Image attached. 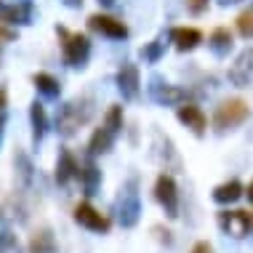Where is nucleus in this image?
Instances as JSON below:
<instances>
[{"label": "nucleus", "mask_w": 253, "mask_h": 253, "mask_svg": "<svg viewBox=\"0 0 253 253\" xmlns=\"http://www.w3.org/2000/svg\"><path fill=\"white\" fill-rule=\"evenodd\" d=\"M163 40H152V43H147L144 48H141V56H144L147 61H157L160 59V53H163Z\"/></svg>", "instance_id": "obj_26"}, {"label": "nucleus", "mask_w": 253, "mask_h": 253, "mask_svg": "<svg viewBox=\"0 0 253 253\" xmlns=\"http://www.w3.org/2000/svg\"><path fill=\"white\" fill-rule=\"evenodd\" d=\"M13 163H19V176H22V181L30 184L32 181V163H30V157H27L24 152H19Z\"/></svg>", "instance_id": "obj_25"}, {"label": "nucleus", "mask_w": 253, "mask_h": 253, "mask_svg": "<svg viewBox=\"0 0 253 253\" xmlns=\"http://www.w3.org/2000/svg\"><path fill=\"white\" fill-rule=\"evenodd\" d=\"M221 5H235V3H240V0H218Z\"/></svg>", "instance_id": "obj_33"}, {"label": "nucleus", "mask_w": 253, "mask_h": 253, "mask_svg": "<svg viewBox=\"0 0 253 253\" xmlns=\"http://www.w3.org/2000/svg\"><path fill=\"white\" fill-rule=\"evenodd\" d=\"M80 173V160L75 157L67 147L59 149V157H56V170H53V176H56V184H70L72 179H78Z\"/></svg>", "instance_id": "obj_13"}, {"label": "nucleus", "mask_w": 253, "mask_h": 253, "mask_svg": "<svg viewBox=\"0 0 253 253\" xmlns=\"http://www.w3.org/2000/svg\"><path fill=\"white\" fill-rule=\"evenodd\" d=\"M243 192H245V189H243V184L237 181V179H232V181L218 184V187L213 189V200H216V203H221V205H229V203L240 200Z\"/></svg>", "instance_id": "obj_20"}, {"label": "nucleus", "mask_w": 253, "mask_h": 253, "mask_svg": "<svg viewBox=\"0 0 253 253\" xmlns=\"http://www.w3.org/2000/svg\"><path fill=\"white\" fill-rule=\"evenodd\" d=\"M101 123L109 126L115 133H120L123 131V107L120 104H109V109L104 112V120H101Z\"/></svg>", "instance_id": "obj_24"}, {"label": "nucleus", "mask_w": 253, "mask_h": 253, "mask_svg": "<svg viewBox=\"0 0 253 253\" xmlns=\"http://www.w3.org/2000/svg\"><path fill=\"white\" fill-rule=\"evenodd\" d=\"M3 126H5V112L0 115V133H3Z\"/></svg>", "instance_id": "obj_34"}, {"label": "nucleus", "mask_w": 253, "mask_h": 253, "mask_svg": "<svg viewBox=\"0 0 253 253\" xmlns=\"http://www.w3.org/2000/svg\"><path fill=\"white\" fill-rule=\"evenodd\" d=\"M149 96H152L157 104H166V107H173V104H184L187 101V91L179 85H170V83H160V80H152L149 85Z\"/></svg>", "instance_id": "obj_12"}, {"label": "nucleus", "mask_w": 253, "mask_h": 253, "mask_svg": "<svg viewBox=\"0 0 253 253\" xmlns=\"http://www.w3.org/2000/svg\"><path fill=\"white\" fill-rule=\"evenodd\" d=\"M115 83H118V91L123 93V99L133 101L136 96H139V91H141V72H139V67L131 64V61H128V64H123L120 70H118Z\"/></svg>", "instance_id": "obj_8"}, {"label": "nucleus", "mask_w": 253, "mask_h": 253, "mask_svg": "<svg viewBox=\"0 0 253 253\" xmlns=\"http://www.w3.org/2000/svg\"><path fill=\"white\" fill-rule=\"evenodd\" d=\"M115 139H118V133H115L109 126H104V123H101L96 131H93L91 141H88V152H91V155H107L109 149H112Z\"/></svg>", "instance_id": "obj_16"}, {"label": "nucleus", "mask_w": 253, "mask_h": 253, "mask_svg": "<svg viewBox=\"0 0 253 253\" xmlns=\"http://www.w3.org/2000/svg\"><path fill=\"white\" fill-rule=\"evenodd\" d=\"M72 218H75V224H80L83 229H88V232H99V235H107L109 227H112L109 216L101 213L99 208H93V205L88 203V200H83V203L75 205Z\"/></svg>", "instance_id": "obj_5"}, {"label": "nucleus", "mask_w": 253, "mask_h": 253, "mask_svg": "<svg viewBox=\"0 0 253 253\" xmlns=\"http://www.w3.org/2000/svg\"><path fill=\"white\" fill-rule=\"evenodd\" d=\"M30 123H32V141H43L45 131H48V112H45V107L40 104V101H32L30 107Z\"/></svg>", "instance_id": "obj_17"}, {"label": "nucleus", "mask_w": 253, "mask_h": 253, "mask_svg": "<svg viewBox=\"0 0 253 253\" xmlns=\"http://www.w3.org/2000/svg\"><path fill=\"white\" fill-rule=\"evenodd\" d=\"M99 3H101V5H112L115 0H99Z\"/></svg>", "instance_id": "obj_35"}, {"label": "nucleus", "mask_w": 253, "mask_h": 253, "mask_svg": "<svg viewBox=\"0 0 253 253\" xmlns=\"http://www.w3.org/2000/svg\"><path fill=\"white\" fill-rule=\"evenodd\" d=\"M118 216H120V224L126 229H133L141 218V200H139V192H136L133 179L128 181V187L123 189V195L118 200Z\"/></svg>", "instance_id": "obj_6"}, {"label": "nucleus", "mask_w": 253, "mask_h": 253, "mask_svg": "<svg viewBox=\"0 0 253 253\" xmlns=\"http://www.w3.org/2000/svg\"><path fill=\"white\" fill-rule=\"evenodd\" d=\"M78 179H80V184H83L85 195H96V189L101 184V170L96 168V163H93V160H85V163H80Z\"/></svg>", "instance_id": "obj_18"}, {"label": "nucleus", "mask_w": 253, "mask_h": 253, "mask_svg": "<svg viewBox=\"0 0 253 253\" xmlns=\"http://www.w3.org/2000/svg\"><path fill=\"white\" fill-rule=\"evenodd\" d=\"M192 253H213V245H211L208 240H200L192 245Z\"/></svg>", "instance_id": "obj_29"}, {"label": "nucleus", "mask_w": 253, "mask_h": 253, "mask_svg": "<svg viewBox=\"0 0 253 253\" xmlns=\"http://www.w3.org/2000/svg\"><path fill=\"white\" fill-rule=\"evenodd\" d=\"M56 35L61 40V56L70 67H85L91 56V38L83 32H70L64 27H56Z\"/></svg>", "instance_id": "obj_2"}, {"label": "nucleus", "mask_w": 253, "mask_h": 253, "mask_svg": "<svg viewBox=\"0 0 253 253\" xmlns=\"http://www.w3.org/2000/svg\"><path fill=\"white\" fill-rule=\"evenodd\" d=\"M229 83L237 88H245L253 83V48H245L235 59V64L229 67Z\"/></svg>", "instance_id": "obj_11"}, {"label": "nucleus", "mask_w": 253, "mask_h": 253, "mask_svg": "<svg viewBox=\"0 0 253 253\" xmlns=\"http://www.w3.org/2000/svg\"><path fill=\"white\" fill-rule=\"evenodd\" d=\"M235 27H237V35H243L245 40L253 38V5H251V8H245L240 16L235 19Z\"/></svg>", "instance_id": "obj_23"}, {"label": "nucleus", "mask_w": 253, "mask_h": 253, "mask_svg": "<svg viewBox=\"0 0 253 253\" xmlns=\"http://www.w3.org/2000/svg\"><path fill=\"white\" fill-rule=\"evenodd\" d=\"M245 195H248V200H251V203H253V181H251V184H248V189H245Z\"/></svg>", "instance_id": "obj_32"}, {"label": "nucleus", "mask_w": 253, "mask_h": 253, "mask_svg": "<svg viewBox=\"0 0 253 253\" xmlns=\"http://www.w3.org/2000/svg\"><path fill=\"white\" fill-rule=\"evenodd\" d=\"M0 48H3V45H0Z\"/></svg>", "instance_id": "obj_36"}, {"label": "nucleus", "mask_w": 253, "mask_h": 253, "mask_svg": "<svg viewBox=\"0 0 253 253\" xmlns=\"http://www.w3.org/2000/svg\"><path fill=\"white\" fill-rule=\"evenodd\" d=\"M0 22L3 24H32V3L30 0H22V3L3 5Z\"/></svg>", "instance_id": "obj_15"}, {"label": "nucleus", "mask_w": 253, "mask_h": 253, "mask_svg": "<svg viewBox=\"0 0 253 253\" xmlns=\"http://www.w3.org/2000/svg\"><path fill=\"white\" fill-rule=\"evenodd\" d=\"M30 253H56V237L51 229H38L30 237Z\"/></svg>", "instance_id": "obj_21"}, {"label": "nucleus", "mask_w": 253, "mask_h": 253, "mask_svg": "<svg viewBox=\"0 0 253 253\" xmlns=\"http://www.w3.org/2000/svg\"><path fill=\"white\" fill-rule=\"evenodd\" d=\"M64 3H67V5H70V8H78V5H83V3H85V0H64Z\"/></svg>", "instance_id": "obj_31"}, {"label": "nucleus", "mask_w": 253, "mask_h": 253, "mask_svg": "<svg viewBox=\"0 0 253 253\" xmlns=\"http://www.w3.org/2000/svg\"><path fill=\"white\" fill-rule=\"evenodd\" d=\"M155 200L163 205L168 218L179 216V187H176V179L168 173H160L155 181Z\"/></svg>", "instance_id": "obj_7"}, {"label": "nucleus", "mask_w": 253, "mask_h": 253, "mask_svg": "<svg viewBox=\"0 0 253 253\" xmlns=\"http://www.w3.org/2000/svg\"><path fill=\"white\" fill-rule=\"evenodd\" d=\"M218 227H221V232H227V235L232 237H248L253 232V211H218L216 216Z\"/></svg>", "instance_id": "obj_4"}, {"label": "nucleus", "mask_w": 253, "mask_h": 253, "mask_svg": "<svg viewBox=\"0 0 253 253\" xmlns=\"http://www.w3.org/2000/svg\"><path fill=\"white\" fill-rule=\"evenodd\" d=\"M93 112H96V107H93L91 96H80V99L67 101V104L59 109V115H56V131L70 139V136L78 133L85 123H91Z\"/></svg>", "instance_id": "obj_1"}, {"label": "nucleus", "mask_w": 253, "mask_h": 253, "mask_svg": "<svg viewBox=\"0 0 253 253\" xmlns=\"http://www.w3.org/2000/svg\"><path fill=\"white\" fill-rule=\"evenodd\" d=\"M232 43H235V38H232V32L227 30V27H216V30L211 32V38H208V45H211V51H213L216 56H227V53L232 51Z\"/></svg>", "instance_id": "obj_19"}, {"label": "nucleus", "mask_w": 253, "mask_h": 253, "mask_svg": "<svg viewBox=\"0 0 253 253\" xmlns=\"http://www.w3.org/2000/svg\"><path fill=\"white\" fill-rule=\"evenodd\" d=\"M13 38H16V32L8 30V27H5L3 22H0V45H3V43H8V40H13Z\"/></svg>", "instance_id": "obj_28"}, {"label": "nucleus", "mask_w": 253, "mask_h": 253, "mask_svg": "<svg viewBox=\"0 0 253 253\" xmlns=\"http://www.w3.org/2000/svg\"><path fill=\"white\" fill-rule=\"evenodd\" d=\"M248 112H251V107L245 104L243 99H227V101H221V104L216 107V112H213V126H216V131L224 133V131L237 128L240 123L248 120Z\"/></svg>", "instance_id": "obj_3"}, {"label": "nucleus", "mask_w": 253, "mask_h": 253, "mask_svg": "<svg viewBox=\"0 0 253 253\" xmlns=\"http://www.w3.org/2000/svg\"><path fill=\"white\" fill-rule=\"evenodd\" d=\"M184 3H187V11L195 13V16H200V13L208 8V0H184Z\"/></svg>", "instance_id": "obj_27"}, {"label": "nucleus", "mask_w": 253, "mask_h": 253, "mask_svg": "<svg viewBox=\"0 0 253 253\" xmlns=\"http://www.w3.org/2000/svg\"><path fill=\"white\" fill-rule=\"evenodd\" d=\"M32 83H35V88L43 93L45 99H56L61 93V83L53 78L51 72H35V75H32Z\"/></svg>", "instance_id": "obj_22"}, {"label": "nucleus", "mask_w": 253, "mask_h": 253, "mask_svg": "<svg viewBox=\"0 0 253 253\" xmlns=\"http://www.w3.org/2000/svg\"><path fill=\"white\" fill-rule=\"evenodd\" d=\"M5 101H8V91H5L3 85H0V115L5 112Z\"/></svg>", "instance_id": "obj_30"}, {"label": "nucleus", "mask_w": 253, "mask_h": 253, "mask_svg": "<svg viewBox=\"0 0 253 253\" xmlns=\"http://www.w3.org/2000/svg\"><path fill=\"white\" fill-rule=\"evenodd\" d=\"M170 43L179 51H195L203 43V32L197 27H173L170 30Z\"/></svg>", "instance_id": "obj_14"}, {"label": "nucleus", "mask_w": 253, "mask_h": 253, "mask_svg": "<svg viewBox=\"0 0 253 253\" xmlns=\"http://www.w3.org/2000/svg\"><path fill=\"white\" fill-rule=\"evenodd\" d=\"M176 118H179L181 126H187L189 131L197 136V139H200V136H205L208 118H205V112H203L197 104H192V101H184V104H179V109H176Z\"/></svg>", "instance_id": "obj_9"}, {"label": "nucleus", "mask_w": 253, "mask_h": 253, "mask_svg": "<svg viewBox=\"0 0 253 253\" xmlns=\"http://www.w3.org/2000/svg\"><path fill=\"white\" fill-rule=\"evenodd\" d=\"M88 27H91L93 32H99V35L112 38V40L128 38V27L123 24L120 19L107 16V13H91V16H88Z\"/></svg>", "instance_id": "obj_10"}]
</instances>
